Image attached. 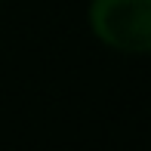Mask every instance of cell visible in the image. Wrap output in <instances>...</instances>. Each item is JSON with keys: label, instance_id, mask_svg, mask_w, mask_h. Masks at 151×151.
I'll use <instances>...</instances> for the list:
<instances>
[{"label": "cell", "instance_id": "6da1fadb", "mask_svg": "<svg viewBox=\"0 0 151 151\" xmlns=\"http://www.w3.org/2000/svg\"><path fill=\"white\" fill-rule=\"evenodd\" d=\"M90 28L117 52H151V0H93Z\"/></svg>", "mask_w": 151, "mask_h": 151}, {"label": "cell", "instance_id": "7a4b0ae2", "mask_svg": "<svg viewBox=\"0 0 151 151\" xmlns=\"http://www.w3.org/2000/svg\"><path fill=\"white\" fill-rule=\"evenodd\" d=\"M0 3H3V0H0Z\"/></svg>", "mask_w": 151, "mask_h": 151}]
</instances>
